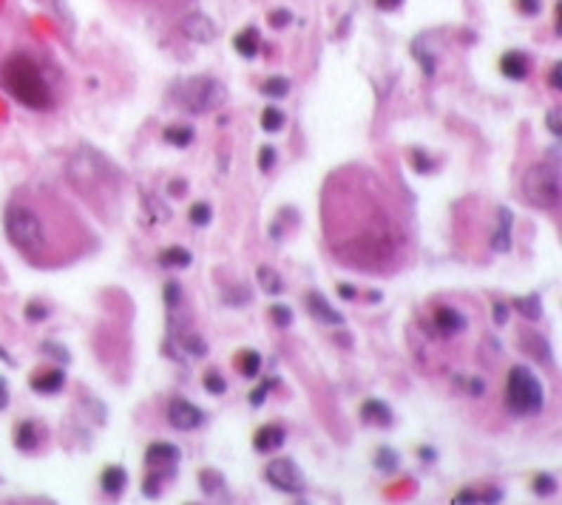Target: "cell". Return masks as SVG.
<instances>
[{"instance_id": "obj_1", "label": "cell", "mask_w": 562, "mask_h": 505, "mask_svg": "<svg viewBox=\"0 0 562 505\" xmlns=\"http://www.w3.org/2000/svg\"><path fill=\"white\" fill-rule=\"evenodd\" d=\"M4 83L9 88V94L23 103L26 108H34V111H46L51 105V91L43 80V71L37 63H32L29 57L18 54L6 63L4 68Z\"/></svg>"}, {"instance_id": "obj_2", "label": "cell", "mask_w": 562, "mask_h": 505, "mask_svg": "<svg viewBox=\"0 0 562 505\" xmlns=\"http://www.w3.org/2000/svg\"><path fill=\"white\" fill-rule=\"evenodd\" d=\"M506 406L517 417H537L545 409V389L534 369L517 364L506 378Z\"/></svg>"}, {"instance_id": "obj_3", "label": "cell", "mask_w": 562, "mask_h": 505, "mask_svg": "<svg viewBox=\"0 0 562 505\" xmlns=\"http://www.w3.org/2000/svg\"><path fill=\"white\" fill-rule=\"evenodd\" d=\"M4 228H6V236L9 242L23 250V253H37L46 247V228H43V219L26 204L20 202H9L6 204V213H4Z\"/></svg>"}, {"instance_id": "obj_4", "label": "cell", "mask_w": 562, "mask_h": 505, "mask_svg": "<svg viewBox=\"0 0 562 505\" xmlns=\"http://www.w3.org/2000/svg\"><path fill=\"white\" fill-rule=\"evenodd\" d=\"M174 97L182 108H188L190 114H210V111H219L228 103V88L222 80L216 77H188L174 88Z\"/></svg>"}, {"instance_id": "obj_5", "label": "cell", "mask_w": 562, "mask_h": 505, "mask_svg": "<svg viewBox=\"0 0 562 505\" xmlns=\"http://www.w3.org/2000/svg\"><path fill=\"white\" fill-rule=\"evenodd\" d=\"M523 196L540 207V210H551L559 204L562 199V179H559V165H548V162H537L523 173Z\"/></svg>"}, {"instance_id": "obj_6", "label": "cell", "mask_w": 562, "mask_h": 505, "mask_svg": "<svg viewBox=\"0 0 562 505\" xmlns=\"http://www.w3.org/2000/svg\"><path fill=\"white\" fill-rule=\"evenodd\" d=\"M264 480L285 494H301L304 491V471L299 468V463L293 457H275L267 463L264 468Z\"/></svg>"}, {"instance_id": "obj_7", "label": "cell", "mask_w": 562, "mask_h": 505, "mask_svg": "<svg viewBox=\"0 0 562 505\" xmlns=\"http://www.w3.org/2000/svg\"><path fill=\"white\" fill-rule=\"evenodd\" d=\"M168 423H171V428H176V431H196L199 426L207 423V412L199 409L196 403L185 400V398H176V400H171V406H168Z\"/></svg>"}, {"instance_id": "obj_8", "label": "cell", "mask_w": 562, "mask_h": 505, "mask_svg": "<svg viewBox=\"0 0 562 505\" xmlns=\"http://www.w3.org/2000/svg\"><path fill=\"white\" fill-rule=\"evenodd\" d=\"M179 457H182L179 446H174V443H165V440H157V443H151V446L145 449V466H148V468L174 471V468H176V463H179Z\"/></svg>"}, {"instance_id": "obj_9", "label": "cell", "mask_w": 562, "mask_h": 505, "mask_svg": "<svg viewBox=\"0 0 562 505\" xmlns=\"http://www.w3.org/2000/svg\"><path fill=\"white\" fill-rule=\"evenodd\" d=\"M182 34L188 37V40H193V43H210L216 34H219V29H216V23L210 20L207 15H188V18H182Z\"/></svg>"}, {"instance_id": "obj_10", "label": "cell", "mask_w": 562, "mask_h": 505, "mask_svg": "<svg viewBox=\"0 0 562 505\" xmlns=\"http://www.w3.org/2000/svg\"><path fill=\"white\" fill-rule=\"evenodd\" d=\"M199 488L207 499H216V502H230V491H228V480L222 471L216 468H202L199 471Z\"/></svg>"}, {"instance_id": "obj_11", "label": "cell", "mask_w": 562, "mask_h": 505, "mask_svg": "<svg viewBox=\"0 0 562 505\" xmlns=\"http://www.w3.org/2000/svg\"><path fill=\"white\" fill-rule=\"evenodd\" d=\"M520 349H523L528 358H534L537 364L551 367V360H554V355H551V343H548V338H542L540 332H534V329H523V332H520Z\"/></svg>"}, {"instance_id": "obj_12", "label": "cell", "mask_w": 562, "mask_h": 505, "mask_svg": "<svg viewBox=\"0 0 562 505\" xmlns=\"http://www.w3.org/2000/svg\"><path fill=\"white\" fill-rule=\"evenodd\" d=\"M500 74H503L506 80L523 83V80L531 74V60H528V54H525V51H517V48L506 51V54L500 57Z\"/></svg>"}, {"instance_id": "obj_13", "label": "cell", "mask_w": 562, "mask_h": 505, "mask_svg": "<svg viewBox=\"0 0 562 505\" xmlns=\"http://www.w3.org/2000/svg\"><path fill=\"white\" fill-rule=\"evenodd\" d=\"M285 440H287V431L281 428V426H275V423H267V426H261V428L256 431L253 449H256L259 454H270V452H278L281 446H285Z\"/></svg>"}, {"instance_id": "obj_14", "label": "cell", "mask_w": 562, "mask_h": 505, "mask_svg": "<svg viewBox=\"0 0 562 505\" xmlns=\"http://www.w3.org/2000/svg\"><path fill=\"white\" fill-rule=\"evenodd\" d=\"M361 420L370 423V426H378V428H389L395 414H392V406L381 398H370L361 403Z\"/></svg>"}, {"instance_id": "obj_15", "label": "cell", "mask_w": 562, "mask_h": 505, "mask_svg": "<svg viewBox=\"0 0 562 505\" xmlns=\"http://www.w3.org/2000/svg\"><path fill=\"white\" fill-rule=\"evenodd\" d=\"M307 310H310V315H313L315 321H321V324H329V327H344V324H346V318H344L338 310H332L329 301H327L321 293H310V296H307Z\"/></svg>"}, {"instance_id": "obj_16", "label": "cell", "mask_w": 562, "mask_h": 505, "mask_svg": "<svg viewBox=\"0 0 562 505\" xmlns=\"http://www.w3.org/2000/svg\"><path fill=\"white\" fill-rule=\"evenodd\" d=\"M497 233L491 239V250L495 253H509L511 250V230H514V213L511 207H497Z\"/></svg>"}, {"instance_id": "obj_17", "label": "cell", "mask_w": 562, "mask_h": 505, "mask_svg": "<svg viewBox=\"0 0 562 505\" xmlns=\"http://www.w3.org/2000/svg\"><path fill=\"white\" fill-rule=\"evenodd\" d=\"M65 381H68L65 372L60 367H54V369H43V372L32 375V389L37 395H57V392H63Z\"/></svg>"}, {"instance_id": "obj_18", "label": "cell", "mask_w": 562, "mask_h": 505, "mask_svg": "<svg viewBox=\"0 0 562 505\" xmlns=\"http://www.w3.org/2000/svg\"><path fill=\"white\" fill-rule=\"evenodd\" d=\"M435 327H438L443 335H457V332H463V329L469 327V321H466V315H463L460 310H455V307H438V310H435Z\"/></svg>"}, {"instance_id": "obj_19", "label": "cell", "mask_w": 562, "mask_h": 505, "mask_svg": "<svg viewBox=\"0 0 562 505\" xmlns=\"http://www.w3.org/2000/svg\"><path fill=\"white\" fill-rule=\"evenodd\" d=\"M125 485H128V471H125L122 466H105V468H103V474H100V488H103V494L119 497V494L125 491Z\"/></svg>"}, {"instance_id": "obj_20", "label": "cell", "mask_w": 562, "mask_h": 505, "mask_svg": "<svg viewBox=\"0 0 562 505\" xmlns=\"http://www.w3.org/2000/svg\"><path fill=\"white\" fill-rule=\"evenodd\" d=\"M259 46H261V37H259V29L256 26H244L236 37H233V48L244 57V60H253L259 54Z\"/></svg>"}, {"instance_id": "obj_21", "label": "cell", "mask_w": 562, "mask_h": 505, "mask_svg": "<svg viewBox=\"0 0 562 505\" xmlns=\"http://www.w3.org/2000/svg\"><path fill=\"white\" fill-rule=\"evenodd\" d=\"M233 360H236L239 375H244L247 381H256L261 375V355L256 349H242V352H236Z\"/></svg>"}, {"instance_id": "obj_22", "label": "cell", "mask_w": 562, "mask_h": 505, "mask_svg": "<svg viewBox=\"0 0 562 505\" xmlns=\"http://www.w3.org/2000/svg\"><path fill=\"white\" fill-rule=\"evenodd\" d=\"M15 446L20 452H34L40 446V431H37V423L32 420H23L15 426Z\"/></svg>"}, {"instance_id": "obj_23", "label": "cell", "mask_w": 562, "mask_h": 505, "mask_svg": "<svg viewBox=\"0 0 562 505\" xmlns=\"http://www.w3.org/2000/svg\"><path fill=\"white\" fill-rule=\"evenodd\" d=\"M256 281L261 287V293H267V296H281V293H285V281H281L278 270H273L267 264L256 270Z\"/></svg>"}, {"instance_id": "obj_24", "label": "cell", "mask_w": 562, "mask_h": 505, "mask_svg": "<svg viewBox=\"0 0 562 505\" xmlns=\"http://www.w3.org/2000/svg\"><path fill=\"white\" fill-rule=\"evenodd\" d=\"M511 307L520 310V315H525L528 321H540L542 318V296L540 293L517 296V299H511Z\"/></svg>"}, {"instance_id": "obj_25", "label": "cell", "mask_w": 562, "mask_h": 505, "mask_svg": "<svg viewBox=\"0 0 562 505\" xmlns=\"http://www.w3.org/2000/svg\"><path fill=\"white\" fill-rule=\"evenodd\" d=\"M157 261L165 267V270H185L193 264V256L185 250V247H168L157 256Z\"/></svg>"}, {"instance_id": "obj_26", "label": "cell", "mask_w": 562, "mask_h": 505, "mask_svg": "<svg viewBox=\"0 0 562 505\" xmlns=\"http://www.w3.org/2000/svg\"><path fill=\"white\" fill-rule=\"evenodd\" d=\"M193 136H196V131H193L190 125H168V128L162 131V139L168 142V145H174V148H188V145H193Z\"/></svg>"}, {"instance_id": "obj_27", "label": "cell", "mask_w": 562, "mask_h": 505, "mask_svg": "<svg viewBox=\"0 0 562 505\" xmlns=\"http://www.w3.org/2000/svg\"><path fill=\"white\" fill-rule=\"evenodd\" d=\"M372 466H375L381 474H395V471L400 468V454H398L395 449H389V446H381V449L375 452V457H372Z\"/></svg>"}, {"instance_id": "obj_28", "label": "cell", "mask_w": 562, "mask_h": 505, "mask_svg": "<svg viewBox=\"0 0 562 505\" xmlns=\"http://www.w3.org/2000/svg\"><path fill=\"white\" fill-rule=\"evenodd\" d=\"M261 131L264 133H278L281 128H285L287 125V114L285 111H281V108H275V105H267L264 111H261Z\"/></svg>"}, {"instance_id": "obj_29", "label": "cell", "mask_w": 562, "mask_h": 505, "mask_svg": "<svg viewBox=\"0 0 562 505\" xmlns=\"http://www.w3.org/2000/svg\"><path fill=\"white\" fill-rule=\"evenodd\" d=\"M176 338V343H179V349L188 355V358H204L207 355V343L199 338V335H174Z\"/></svg>"}, {"instance_id": "obj_30", "label": "cell", "mask_w": 562, "mask_h": 505, "mask_svg": "<svg viewBox=\"0 0 562 505\" xmlns=\"http://www.w3.org/2000/svg\"><path fill=\"white\" fill-rule=\"evenodd\" d=\"M290 88H293V83L287 77H270V80H264L261 94L270 97V100H285L290 94Z\"/></svg>"}, {"instance_id": "obj_31", "label": "cell", "mask_w": 562, "mask_h": 505, "mask_svg": "<svg viewBox=\"0 0 562 505\" xmlns=\"http://www.w3.org/2000/svg\"><path fill=\"white\" fill-rule=\"evenodd\" d=\"M171 471H159V468H148V474H145V480H143V494L148 497V499H157L159 497V491H162V483H165V477H168Z\"/></svg>"}, {"instance_id": "obj_32", "label": "cell", "mask_w": 562, "mask_h": 505, "mask_svg": "<svg viewBox=\"0 0 562 505\" xmlns=\"http://www.w3.org/2000/svg\"><path fill=\"white\" fill-rule=\"evenodd\" d=\"M531 491L540 497V499H548L556 494V477L548 474V471H540L534 480H531Z\"/></svg>"}, {"instance_id": "obj_33", "label": "cell", "mask_w": 562, "mask_h": 505, "mask_svg": "<svg viewBox=\"0 0 562 505\" xmlns=\"http://www.w3.org/2000/svg\"><path fill=\"white\" fill-rule=\"evenodd\" d=\"M188 219H190L193 228H207L210 219H214V210H210L207 202H193L190 210H188Z\"/></svg>"}, {"instance_id": "obj_34", "label": "cell", "mask_w": 562, "mask_h": 505, "mask_svg": "<svg viewBox=\"0 0 562 505\" xmlns=\"http://www.w3.org/2000/svg\"><path fill=\"white\" fill-rule=\"evenodd\" d=\"M40 352H43L46 358L57 360V364H63V367L72 364V352H68L63 343H57V341H43V343H40Z\"/></svg>"}, {"instance_id": "obj_35", "label": "cell", "mask_w": 562, "mask_h": 505, "mask_svg": "<svg viewBox=\"0 0 562 505\" xmlns=\"http://www.w3.org/2000/svg\"><path fill=\"white\" fill-rule=\"evenodd\" d=\"M202 383H204V392H207V395L222 398V395L228 392V381L219 375V369H207L204 378H202Z\"/></svg>"}, {"instance_id": "obj_36", "label": "cell", "mask_w": 562, "mask_h": 505, "mask_svg": "<svg viewBox=\"0 0 562 505\" xmlns=\"http://www.w3.org/2000/svg\"><path fill=\"white\" fill-rule=\"evenodd\" d=\"M162 299H165V307L171 310V313H176V307L182 304V284L179 281H168L165 287H162Z\"/></svg>"}, {"instance_id": "obj_37", "label": "cell", "mask_w": 562, "mask_h": 505, "mask_svg": "<svg viewBox=\"0 0 562 505\" xmlns=\"http://www.w3.org/2000/svg\"><path fill=\"white\" fill-rule=\"evenodd\" d=\"M270 321L278 329H287V327H293V310L287 304H273L270 307Z\"/></svg>"}, {"instance_id": "obj_38", "label": "cell", "mask_w": 562, "mask_h": 505, "mask_svg": "<svg viewBox=\"0 0 562 505\" xmlns=\"http://www.w3.org/2000/svg\"><path fill=\"white\" fill-rule=\"evenodd\" d=\"M412 168H414V173H432V171L438 168V162H435L426 151L414 148V151H412Z\"/></svg>"}, {"instance_id": "obj_39", "label": "cell", "mask_w": 562, "mask_h": 505, "mask_svg": "<svg viewBox=\"0 0 562 505\" xmlns=\"http://www.w3.org/2000/svg\"><path fill=\"white\" fill-rule=\"evenodd\" d=\"M278 383H281L278 378H267V381H261V383H259V386H256V389L250 392V398H247V400H250V406H256V409H259V406L264 403L267 392H270V389H275Z\"/></svg>"}, {"instance_id": "obj_40", "label": "cell", "mask_w": 562, "mask_h": 505, "mask_svg": "<svg viewBox=\"0 0 562 505\" xmlns=\"http://www.w3.org/2000/svg\"><path fill=\"white\" fill-rule=\"evenodd\" d=\"M275 162H278V151H275L273 145H261V148H259V171H261V173H270V171L275 168Z\"/></svg>"}, {"instance_id": "obj_41", "label": "cell", "mask_w": 562, "mask_h": 505, "mask_svg": "<svg viewBox=\"0 0 562 505\" xmlns=\"http://www.w3.org/2000/svg\"><path fill=\"white\" fill-rule=\"evenodd\" d=\"M23 313H26V318H29L32 324H40V321H46V318H48V307H46L43 301H29Z\"/></svg>"}, {"instance_id": "obj_42", "label": "cell", "mask_w": 562, "mask_h": 505, "mask_svg": "<svg viewBox=\"0 0 562 505\" xmlns=\"http://www.w3.org/2000/svg\"><path fill=\"white\" fill-rule=\"evenodd\" d=\"M412 54L420 60V65H424V74H426V77H432V74H435V57H432L429 51H424V48H420V43H414V46H412Z\"/></svg>"}, {"instance_id": "obj_43", "label": "cell", "mask_w": 562, "mask_h": 505, "mask_svg": "<svg viewBox=\"0 0 562 505\" xmlns=\"http://www.w3.org/2000/svg\"><path fill=\"white\" fill-rule=\"evenodd\" d=\"M514 6H517L520 15H525V18H537V15L542 12V0H514Z\"/></svg>"}, {"instance_id": "obj_44", "label": "cell", "mask_w": 562, "mask_h": 505, "mask_svg": "<svg viewBox=\"0 0 562 505\" xmlns=\"http://www.w3.org/2000/svg\"><path fill=\"white\" fill-rule=\"evenodd\" d=\"M270 26L273 29H285V26H290V20H293V12L290 9H275V12H270Z\"/></svg>"}, {"instance_id": "obj_45", "label": "cell", "mask_w": 562, "mask_h": 505, "mask_svg": "<svg viewBox=\"0 0 562 505\" xmlns=\"http://www.w3.org/2000/svg\"><path fill=\"white\" fill-rule=\"evenodd\" d=\"M509 313H511V310H509L506 301H495V307H491V318H495L497 327H506V324H509V318H511Z\"/></svg>"}, {"instance_id": "obj_46", "label": "cell", "mask_w": 562, "mask_h": 505, "mask_svg": "<svg viewBox=\"0 0 562 505\" xmlns=\"http://www.w3.org/2000/svg\"><path fill=\"white\" fill-rule=\"evenodd\" d=\"M545 125H548V131H551L554 136L562 133V114H559V108H551V111L545 114Z\"/></svg>"}, {"instance_id": "obj_47", "label": "cell", "mask_w": 562, "mask_h": 505, "mask_svg": "<svg viewBox=\"0 0 562 505\" xmlns=\"http://www.w3.org/2000/svg\"><path fill=\"white\" fill-rule=\"evenodd\" d=\"M548 86H551L554 91L562 88V63H559V60H556V63L551 65V71H548Z\"/></svg>"}, {"instance_id": "obj_48", "label": "cell", "mask_w": 562, "mask_h": 505, "mask_svg": "<svg viewBox=\"0 0 562 505\" xmlns=\"http://www.w3.org/2000/svg\"><path fill=\"white\" fill-rule=\"evenodd\" d=\"M452 502H455V505H460V502H480V491L463 488V491H457V494L452 497Z\"/></svg>"}, {"instance_id": "obj_49", "label": "cell", "mask_w": 562, "mask_h": 505, "mask_svg": "<svg viewBox=\"0 0 562 505\" xmlns=\"http://www.w3.org/2000/svg\"><path fill=\"white\" fill-rule=\"evenodd\" d=\"M168 193H171L174 199L185 196V193H188V179H174V182L168 185Z\"/></svg>"}, {"instance_id": "obj_50", "label": "cell", "mask_w": 562, "mask_h": 505, "mask_svg": "<svg viewBox=\"0 0 562 505\" xmlns=\"http://www.w3.org/2000/svg\"><path fill=\"white\" fill-rule=\"evenodd\" d=\"M338 296L344 299V301H355L358 299V290L353 284H338Z\"/></svg>"}, {"instance_id": "obj_51", "label": "cell", "mask_w": 562, "mask_h": 505, "mask_svg": "<svg viewBox=\"0 0 562 505\" xmlns=\"http://www.w3.org/2000/svg\"><path fill=\"white\" fill-rule=\"evenodd\" d=\"M503 499V491L500 488H485L480 491V502H500Z\"/></svg>"}, {"instance_id": "obj_52", "label": "cell", "mask_w": 562, "mask_h": 505, "mask_svg": "<svg viewBox=\"0 0 562 505\" xmlns=\"http://www.w3.org/2000/svg\"><path fill=\"white\" fill-rule=\"evenodd\" d=\"M9 406V381L0 375V412H4Z\"/></svg>"}, {"instance_id": "obj_53", "label": "cell", "mask_w": 562, "mask_h": 505, "mask_svg": "<svg viewBox=\"0 0 562 505\" xmlns=\"http://www.w3.org/2000/svg\"><path fill=\"white\" fill-rule=\"evenodd\" d=\"M375 6H378L381 12H395V9L403 6V0H375Z\"/></svg>"}, {"instance_id": "obj_54", "label": "cell", "mask_w": 562, "mask_h": 505, "mask_svg": "<svg viewBox=\"0 0 562 505\" xmlns=\"http://www.w3.org/2000/svg\"><path fill=\"white\" fill-rule=\"evenodd\" d=\"M469 383H471V386H469V392H471V395H474V398H480V395H485V381H483V378H471V381H469Z\"/></svg>"}, {"instance_id": "obj_55", "label": "cell", "mask_w": 562, "mask_h": 505, "mask_svg": "<svg viewBox=\"0 0 562 505\" xmlns=\"http://www.w3.org/2000/svg\"><path fill=\"white\" fill-rule=\"evenodd\" d=\"M420 457H424L426 463H432V460H438V452L432 446H424V449H420Z\"/></svg>"}, {"instance_id": "obj_56", "label": "cell", "mask_w": 562, "mask_h": 505, "mask_svg": "<svg viewBox=\"0 0 562 505\" xmlns=\"http://www.w3.org/2000/svg\"><path fill=\"white\" fill-rule=\"evenodd\" d=\"M0 360H4V364H9V367H15V364H18V360H12V355H9L4 346H0Z\"/></svg>"}]
</instances>
